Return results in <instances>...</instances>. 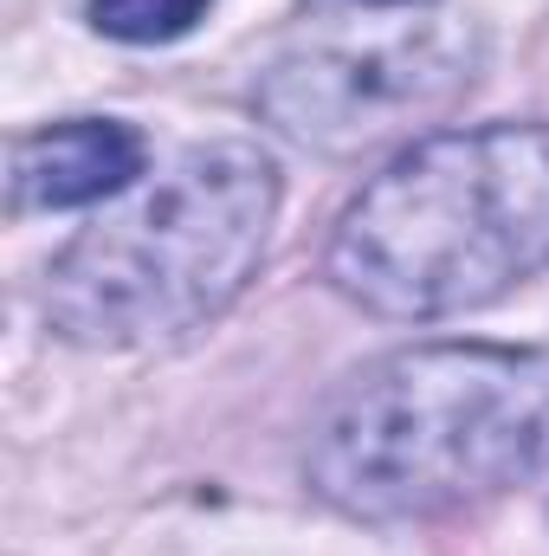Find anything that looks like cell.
Returning <instances> with one entry per match:
<instances>
[{
	"instance_id": "cell-7",
	"label": "cell",
	"mask_w": 549,
	"mask_h": 556,
	"mask_svg": "<svg viewBox=\"0 0 549 556\" xmlns=\"http://www.w3.org/2000/svg\"><path fill=\"white\" fill-rule=\"evenodd\" d=\"M349 7H375V13L395 7V13H413V7H433V0H349Z\"/></svg>"
},
{
	"instance_id": "cell-2",
	"label": "cell",
	"mask_w": 549,
	"mask_h": 556,
	"mask_svg": "<svg viewBox=\"0 0 549 556\" xmlns=\"http://www.w3.org/2000/svg\"><path fill=\"white\" fill-rule=\"evenodd\" d=\"M549 266V124L413 137L330 227L323 278L369 317L433 324Z\"/></svg>"
},
{
	"instance_id": "cell-4",
	"label": "cell",
	"mask_w": 549,
	"mask_h": 556,
	"mask_svg": "<svg viewBox=\"0 0 549 556\" xmlns=\"http://www.w3.org/2000/svg\"><path fill=\"white\" fill-rule=\"evenodd\" d=\"M485 39L472 20L408 13L369 33L278 52L253 85V111L310 155H369L446 117L478 78Z\"/></svg>"
},
{
	"instance_id": "cell-3",
	"label": "cell",
	"mask_w": 549,
	"mask_h": 556,
	"mask_svg": "<svg viewBox=\"0 0 549 556\" xmlns=\"http://www.w3.org/2000/svg\"><path fill=\"white\" fill-rule=\"evenodd\" d=\"M278 194V162L259 142L220 137L181 149L46 266V324L78 350L188 343L253 285Z\"/></svg>"
},
{
	"instance_id": "cell-1",
	"label": "cell",
	"mask_w": 549,
	"mask_h": 556,
	"mask_svg": "<svg viewBox=\"0 0 549 556\" xmlns=\"http://www.w3.org/2000/svg\"><path fill=\"white\" fill-rule=\"evenodd\" d=\"M549 466V350L408 343L330 389L304 485L356 525L446 518Z\"/></svg>"
},
{
	"instance_id": "cell-6",
	"label": "cell",
	"mask_w": 549,
	"mask_h": 556,
	"mask_svg": "<svg viewBox=\"0 0 549 556\" xmlns=\"http://www.w3.org/2000/svg\"><path fill=\"white\" fill-rule=\"evenodd\" d=\"M214 0H85V20L117 46H175L207 20Z\"/></svg>"
},
{
	"instance_id": "cell-5",
	"label": "cell",
	"mask_w": 549,
	"mask_h": 556,
	"mask_svg": "<svg viewBox=\"0 0 549 556\" xmlns=\"http://www.w3.org/2000/svg\"><path fill=\"white\" fill-rule=\"evenodd\" d=\"M149 168V142L124 117H65L39 124L7 149V207L13 214H65L130 194Z\"/></svg>"
}]
</instances>
